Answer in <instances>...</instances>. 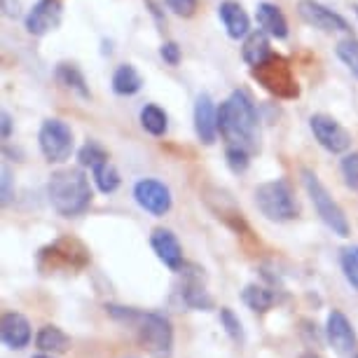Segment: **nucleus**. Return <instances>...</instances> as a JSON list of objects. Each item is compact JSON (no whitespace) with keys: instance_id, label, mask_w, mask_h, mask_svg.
Here are the masks:
<instances>
[{"instance_id":"obj_19","label":"nucleus","mask_w":358,"mask_h":358,"mask_svg":"<svg viewBox=\"0 0 358 358\" xmlns=\"http://www.w3.org/2000/svg\"><path fill=\"white\" fill-rule=\"evenodd\" d=\"M241 54H244V62L248 66H260L262 62H267L272 57V47H269V33L265 31H253L248 33L244 40V47H241Z\"/></svg>"},{"instance_id":"obj_3","label":"nucleus","mask_w":358,"mask_h":358,"mask_svg":"<svg viewBox=\"0 0 358 358\" xmlns=\"http://www.w3.org/2000/svg\"><path fill=\"white\" fill-rule=\"evenodd\" d=\"M47 197L59 215L76 218L90 208L94 192L90 178L80 169H64V171L52 173L50 183H47Z\"/></svg>"},{"instance_id":"obj_14","label":"nucleus","mask_w":358,"mask_h":358,"mask_svg":"<svg viewBox=\"0 0 358 358\" xmlns=\"http://www.w3.org/2000/svg\"><path fill=\"white\" fill-rule=\"evenodd\" d=\"M150 246L169 269H173V272L183 269V248H180V241L176 239V234L171 229H164V227L155 229L150 234Z\"/></svg>"},{"instance_id":"obj_40","label":"nucleus","mask_w":358,"mask_h":358,"mask_svg":"<svg viewBox=\"0 0 358 358\" xmlns=\"http://www.w3.org/2000/svg\"><path fill=\"white\" fill-rule=\"evenodd\" d=\"M354 12H356V17H358V5H354Z\"/></svg>"},{"instance_id":"obj_34","label":"nucleus","mask_w":358,"mask_h":358,"mask_svg":"<svg viewBox=\"0 0 358 358\" xmlns=\"http://www.w3.org/2000/svg\"><path fill=\"white\" fill-rule=\"evenodd\" d=\"M0 194H3V206H8L12 197H15V192H12V173L8 166H3V190H0Z\"/></svg>"},{"instance_id":"obj_16","label":"nucleus","mask_w":358,"mask_h":358,"mask_svg":"<svg viewBox=\"0 0 358 358\" xmlns=\"http://www.w3.org/2000/svg\"><path fill=\"white\" fill-rule=\"evenodd\" d=\"M180 297L187 307L192 309H213V297L208 295V290L201 281V269L194 267L192 272H183V286H180Z\"/></svg>"},{"instance_id":"obj_1","label":"nucleus","mask_w":358,"mask_h":358,"mask_svg":"<svg viewBox=\"0 0 358 358\" xmlns=\"http://www.w3.org/2000/svg\"><path fill=\"white\" fill-rule=\"evenodd\" d=\"M218 131L227 145L258 150V113L246 92H234L218 108Z\"/></svg>"},{"instance_id":"obj_25","label":"nucleus","mask_w":358,"mask_h":358,"mask_svg":"<svg viewBox=\"0 0 358 358\" xmlns=\"http://www.w3.org/2000/svg\"><path fill=\"white\" fill-rule=\"evenodd\" d=\"M94 180H96V187L101 192H115L120 187V173L110 162L101 164L99 169H94Z\"/></svg>"},{"instance_id":"obj_39","label":"nucleus","mask_w":358,"mask_h":358,"mask_svg":"<svg viewBox=\"0 0 358 358\" xmlns=\"http://www.w3.org/2000/svg\"><path fill=\"white\" fill-rule=\"evenodd\" d=\"M302 358H316V356H312V354H305V356H302Z\"/></svg>"},{"instance_id":"obj_6","label":"nucleus","mask_w":358,"mask_h":358,"mask_svg":"<svg viewBox=\"0 0 358 358\" xmlns=\"http://www.w3.org/2000/svg\"><path fill=\"white\" fill-rule=\"evenodd\" d=\"M253 78L258 80V85H262L269 94L279 99H295L300 90H297V80L293 76V69L283 57H272L267 62H262L260 66H253Z\"/></svg>"},{"instance_id":"obj_13","label":"nucleus","mask_w":358,"mask_h":358,"mask_svg":"<svg viewBox=\"0 0 358 358\" xmlns=\"http://www.w3.org/2000/svg\"><path fill=\"white\" fill-rule=\"evenodd\" d=\"M194 131L204 145H213L218 136V108L208 94H199L197 103H194Z\"/></svg>"},{"instance_id":"obj_26","label":"nucleus","mask_w":358,"mask_h":358,"mask_svg":"<svg viewBox=\"0 0 358 358\" xmlns=\"http://www.w3.org/2000/svg\"><path fill=\"white\" fill-rule=\"evenodd\" d=\"M78 159H80V164H83V166L92 169V171H94V169H99L101 164H106V162H108V152L99 143L90 141L87 145L80 148Z\"/></svg>"},{"instance_id":"obj_38","label":"nucleus","mask_w":358,"mask_h":358,"mask_svg":"<svg viewBox=\"0 0 358 358\" xmlns=\"http://www.w3.org/2000/svg\"><path fill=\"white\" fill-rule=\"evenodd\" d=\"M33 358H54V354L50 356V354H45V351H43V354H38V356H33Z\"/></svg>"},{"instance_id":"obj_32","label":"nucleus","mask_w":358,"mask_h":358,"mask_svg":"<svg viewBox=\"0 0 358 358\" xmlns=\"http://www.w3.org/2000/svg\"><path fill=\"white\" fill-rule=\"evenodd\" d=\"M166 5L178 17H192L194 10H197V0H166Z\"/></svg>"},{"instance_id":"obj_30","label":"nucleus","mask_w":358,"mask_h":358,"mask_svg":"<svg viewBox=\"0 0 358 358\" xmlns=\"http://www.w3.org/2000/svg\"><path fill=\"white\" fill-rule=\"evenodd\" d=\"M342 176H344V183H347V187H351V190H358V152L344 155Z\"/></svg>"},{"instance_id":"obj_28","label":"nucleus","mask_w":358,"mask_h":358,"mask_svg":"<svg viewBox=\"0 0 358 358\" xmlns=\"http://www.w3.org/2000/svg\"><path fill=\"white\" fill-rule=\"evenodd\" d=\"M342 272L347 276V281L358 290V246H347L340 255Z\"/></svg>"},{"instance_id":"obj_20","label":"nucleus","mask_w":358,"mask_h":358,"mask_svg":"<svg viewBox=\"0 0 358 358\" xmlns=\"http://www.w3.org/2000/svg\"><path fill=\"white\" fill-rule=\"evenodd\" d=\"M36 347L45 354H66L71 349V337L57 326H45L38 330Z\"/></svg>"},{"instance_id":"obj_2","label":"nucleus","mask_w":358,"mask_h":358,"mask_svg":"<svg viewBox=\"0 0 358 358\" xmlns=\"http://www.w3.org/2000/svg\"><path fill=\"white\" fill-rule=\"evenodd\" d=\"M108 314L115 316L117 321L131 323L136 328L141 347L148 351L150 358H171L173 354V328L171 321L162 314L152 312H136L129 307H115L108 305Z\"/></svg>"},{"instance_id":"obj_22","label":"nucleus","mask_w":358,"mask_h":358,"mask_svg":"<svg viewBox=\"0 0 358 358\" xmlns=\"http://www.w3.org/2000/svg\"><path fill=\"white\" fill-rule=\"evenodd\" d=\"M141 87H143V78L138 76V71L134 69L131 64H124L115 71V76H113L115 94H120V96H131V94H136Z\"/></svg>"},{"instance_id":"obj_5","label":"nucleus","mask_w":358,"mask_h":358,"mask_svg":"<svg viewBox=\"0 0 358 358\" xmlns=\"http://www.w3.org/2000/svg\"><path fill=\"white\" fill-rule=\"evenodd\" d=\"M302 183H305V190L309 194V199H312V204L316 208V213H319V218L326 222L330 229H333V234L349 236L351 227H349L347 215H344L342 206L337 204L333 197H330V192L326 190V185L319 180V176L305 169V171H302Z\"/></svg>"},{"instance_id":"obj_7","label":"nucleus","mask_w":358,"mask_h":358,"mask_svg":"<svg viewBox=\"0 0 358 358\" xmlns=\"http://www.w3.org/2000/svg\"><path fill=\"white\" fill-rule=\"evenodd\" d=\"M40 150H43L47 162H66L73 152V131L71 127L62 120H45L38 134Z\"/></svg>"},{"instance_id":"obj_11","label":"nucleus","mask_w":358,"mask_h":358,"mask_svg":"<svg viewBox=\"0 0 358 358\" xmlns=\"http://www.w3.org/2000/svg\"><path fill=\"white\" fill-rule=\"evenodd\" d=\"M326 337L330 342L337 354L342 356H351L358 347V337H356V330L351 326V321L344 316L340 309H333L328 314V323H326Z\"/></svg>"},{"instance_id":"obj_18","label":"nucleus","mask_w":358,"mask_h":358,"mask_svg":"<svg viewBox=\"0 0 358 358\" xmlns=\"http://www.w3.org/2000/svg\"><path fill=\"white\" fill-rule=\"evenodd\" d=\"M255 17H258V24L260 29L269 33L272 38H286L288 36V22L286 17H283V12L276 8L272 3H260L258 5V12H255Z\"/></svg>"},{"instance_id":"obj_31","label":"nucleus","mask_w":358,"mask_h":358,"mask_svg":"<svg viewBox=\"0 0 358 358\" xmlns=\"http://www.w3.org/2000/svg\"><path fill=\"white\" fill-rule=\"evenodd\" d=\"M248 150H244V148H236V145H227V166L232 169L234 173H244L248 169Z\"/></svg>"},{"instance_id":"obj_8","label":"nucleus","mask_w":358,"mask_h":358,"mask_svg":"<svg viewBox=\"0 0 358 358\" xmlns=\"http://www.w3.org/2000/svg\"><path fill=\"white\" fill-rule=\"evenodd\" d=\"M309 127H312L316 141L326 148L328 152H347L351 145V136L344 127L337 122V120L328 117V115H314L309 120Z\"/></svg>"},{"instance_id":"obj_15","label":"nucleus","mask_w":358,"mask_h":358,"mask_svg":"<svg viewBox=\"0 0 358 358\" xmlns=\"http://www.w3.org/2000/svg\"><path fill=\"white\" fill-rule=\"evenodd\" d=\"M0 337H3L8 349L22 351L24 347H29L33 337L29 319L19 312H8L3 316V321H0Z\"/></svg>"},{"instance_id":"obj_17","label":"nucleus","mask_w":358,"mask_h":358,"mask_svg":"<svg viewBox=\"0 0 358 358\" xmlns=\"http://www.w3.org/2000/svg\"><path fill=\"white\" fill-rule=\"evenodd\" d=\"M218 15L222 19V24H225L229 38L239 40V38L248 36V29H251V19H248V15H246L244 8H241L239 3H232V0H227V3L220 5Z\"/></svg>"},{"instance_id":"obj_4","label":"nucleus","mask_w":358,"mask_h":358,"mask_svg":"<svg viewBox=\"0 0 358 358\" xmlns=\"http://www.w3.org/2000/svg\"><path fill=\"white\" fill-rule=\"evenodd\" d=\"M255 206L267 220L286 222L297 215V201L288 180H269V183L258 185L255 190Z\"/></svg>"},{"instance_id":"obj_41","label":"nucleus","mask_w":358,"mask_h":358,"mask_svg":"<svg viewBox=\"0 0 358 358\" xmlns=\"http://www.w3.org/2000/svg\"><path fill=\"white\" fill-rule=\"evenodd\" d=\"M354 358H358V354H354Z\"/></svg>"},{"instance_id":"obj_9","label":"nucleus","mask_w":358,"mask_h":358,"mask_svg":"<svg viewBox=\"0 0 358 358\" xmlns=\"http://www.w3.org/2000/svg\"><path fill=\"white\" fill-rule=\"evenodd\" d=\"M134 197H136L141 208H145V211L152 213V215L169 213V208H171V204H173L171 190H169L164 183L155 180V178L138 180V183L134 185Z\"/></svg>"},{"instance_id":"obj_12","label":"nucleus","mask_w":358,"mask_h":358,"mask_svg":"<svg viewBox=\"0 0 358 358\" xmlns=\"http://www.w3.org/2000/svg\"><path fill=\"white\" fill-rule=\"evenodd\" d=\"M62 24V0H38L26 15V31L31 36H45Z\"/></svg>"},{"instance_id":"obj_10","label":"nucleus","mask_w":358,"mask_h":358,"mask_svg":"<svg viewBox=\"0 0 358 358\" xmlns=\"http://www.w3.org/2000/svg\"><path fill=\"white\" fill-rule=\"evenodd\" d=\"M297 15L302 17V22H307L309 26L326 33H344L349 31V24L344 22V17H340L337 12L328 10L326 5L316 3V0H300L297 3Z\"/></svg>"},{"instance_id":"obj_35","label":"nucleus","mask_w":358,"mask_h":358,"mask_svg":"<svg viewBox=\"0 0 358 358\" xmlns=\"http://www.w3.org/2000/svg\"><path fill=\"white\" fill-rule=\"evenodd\" d=\"M302 335H309V344L312 347H319L321 344V335H319V330H316V323L312 321H302Z\"/></svg>"},{"instance_id":"obj_33","label":"nucleus","mask_w":358,"mask_h":358,"mask_svg":"<svg viewBox=\"0 0 358 358\" xmlns=\"http://www.w3.org/2000/svg\"><path fill=\"white\" fill-rule=\"evenodd\" d=\"M159 54H162V59H164L169 66H178V62H180V47L176 43H164V45H162Z\"/></svg>"},{"instance_id":"obj_36","label":"nucleus","mask_w":358,"mask_h":358,"mask_svg":"<svg viewBox=\"0 0 358 358\" xmlns=\"http://www.w3.org/2000/svg\"><path fill=\"white\" fill-rule=\"evenodd\" d=\"M3 15L10 19H17L22 15V3H19V0H3Z\"/></svg>"},{"instance_id":"obj_21","label":"nucleus","mask_w":358,"mask_h":358,"mask_svg":"<svg viewBox=\"0 0 358 358\" xmlns=\"http://www.w3.org/2000/svg\"><path fill=\"white\" fill-rule=\"evenodd\" d=\"M241 300H244V305L251 309V312L265 314L274 307L276 297H274L272 290L260 286V283H248V286L241 290Z\"/></svg>"},{"instance_id":"obj_27","label":"nucleus","mask_w":358,"mask_h":358,"mask_svg":"<svg viewBox=\"0 0 358 358\" xmlns=\"http://www.w3.org/2000/svg\"><path fill=\"white\" fill-rule=\"evenodd\" d=\"M337 57H340V62L358 78V40L356 38L340 40V43H337Z\"/></svg>"},{"instance_id":"obj_37","label":"nucleus","mask_w":358,"mask_h":358,"mask_svg":"<svg viewBox=\"0 0 358 358\" xmlns=\"http://www.w3.org/2000/svg\"><path fill=\"white\" fill-rule=\"evenodd\" d=\"M0 122H3V131H0V136L10 138V134H12V117H10V113L3 110V115H0Z\"/></svg>"},{"instance_id":"obj_23","label":"nucleus","mask_w":358,"mask_h":358,"mask_svg":"<svg viewBox=\"0 0 358 358\" xmlns=\"http://www.w3.org/2000/svg\"><path fill=\"white\" fill-rule=\"evenodd\" d=\"M57 80L64 87H69V90H76L80 96H85V99L90 96V87H87V83H85V76L73 64H59Z\"/></svg>"},{"instance_id":"obj_29","label":"nucleus","mask_w":358,"mask_h":358,"mask_svg":"<svg viewBox=\"0 0 358 358\" xmlns=\"http://www.w3.org/2000/svg\"><path fill=\"white\" fill-rule=\"evenodd\" d=\"M220 323L225 328V333L232 337L234 342H244V330H241V321L229 307H222L220 309Z\"/></svg>"},{"instance_id":"obj_24","label":"nucleus","mask_w":358,"mask_h":358,"mask_svg":"<svg viewBox=\"0 0 358 358\" xmlns=\"http://www.w3.org/2000/svg\"><path fill=\"white\" fill-rule=\"evenodd\" d=\"M141 124H143V129L148 134H152V136H162V134H166V113L162 110L159 106H145L143 110H141Z\"/></svg>"}]
</instances>
